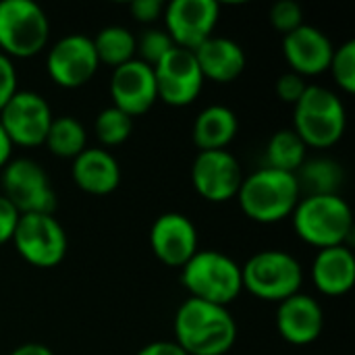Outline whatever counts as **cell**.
Returning a JSON list of instances; mask_svg holds the SVG:
<instances>
[{
  "label": "cell",
  "mask_w": 355,
  "mask_h": 355,
  "mask_svg": "<svg viewBox=\"0 0 355 355\" xmlns=\"http://www.w3.org/2000/svg\"><path fill=\"white\" fill-rule=\"evenodd\" d=\"M175 343L187 355H225L237 341V322L225 306L185 300L175 314Z\"/></svg>",
  "instance_id": "1"
},
{
  "label": "cell",
  "mask_w": 355,
  "mask_h": 355,
  "mask_svg": "<svg viewBox=\"0 0 355 355\" xmlns=\"http://www.w3.org/2000/svg\"><path fill=\"white\" fill-rule=\"evenodd\" d=\"M237 200L250 220L275 225L293 214L302 191L295 175L262 166L250 177H243Z\"/></svg>",
  "instance_id": "2"
},
{
  "label": "cell",
  "mask_w": 355,
  "mask_h": 355,
  "mask_svg": "<svg viewBox=\"0 0 355 355\" xmlns=\"http://www.w3.org/2000/svg\"><path fill=\"white\" fill-rule=\"evenodd\" d=\"M297 237L318 250L349 245L354 212L341 196H302L293 214Z\"/></svg>",
  "instance_id": "3"
},
{
  "label": "cell",
  "mask_w": 355,
  "mask_h": 355,
  "mask_svg": "<svg viewBox=\"0 0 355 355\" xmlns=\"http://www.w3.org/2000/svg\"><path fill=\"white\" fill-rule=\"evenodd\" d=\"M347 127V112L339 96L322 85H308L293 106V131L306 148L324 150L335 146Z\"/></svg>",
  "instance_id": "4"
},
{
  "label": "cell",
  "mask_w": 355,
  "mask_h": 355,
  "mask_svg": "<svg viewBox=\"0 0 355 355\" xmlns=\"http://www.w3.org/2000/svg\"><path fill=\"white\" fill-rule=\"evenodd\" d=\"M181 283L193 300L225 308L243 291L241 266L231 256L216 250H198L181 268Z\"/></svg>",
  "instance_id": "5"
},
{
  "label": "cell",
  "mask_w": 355,
  "mask_h": 355,
  "mask_svg": "<svg viewBox=\"0 0 355 355\" xmlns=\"http://www.w3.org/2000/svg\"><path fill=\"white\" fill-rule=\"evenodd\" d=\"M243 291L262 302L281 304L300 293L304 268L295 256L283 250H262L241 266Z\"/></svg>",
  "instance_id": "6"
},
{
  "label": "cell",
  "mask_w": 355,
  "mask_h": 355,
  "mask_svg": "<svg viewBox=\"0 0 355 355\" xmlns=\"http://www.w3.org/2000/svg\"><path fill=\"white\" fill-rule=\"evenodd\" d=\"M50 35L44 8L31 0H0V52L12 58L40 54Z\"/></svg>",
  "instance_id": "7"
},
{
  "label": "cell",
  "mask_w": 355,
  "mask_h": 355,
  "mask_svg": "<svg viewBox=\"0 0 355 355\" xmlns=\"http://www.w3.org/2000/svg\"><path fill=\"white\" fill-rule=\"evenodd\" d=\"M2 196L19 214H54L58 206L56 191L48 173L31 158H12L2 171Z\"/></svg>",
  "instance_id": "8"
},
{
  "label": "cell",
  "mask_w": 355,
  "mask_h": 355,
  "mask_svg": "<svg viewBox=\"0 0 355 355\" xmlns=\"http://www.w3.org/2000/svg\"><path fill=\"white\" fill-rule=\"evenodd\" d=\"M12 245L17 254L35 268H54L67 256V233L54 214H21Z\"/></svg>",
  "instance_id": "9"
},
{
  "label": "cell",
  "mask_w": 355,
  "mask_h": 355,
  "mask_svg": "<svg viewBox=\"0 0 355 355\" xmlns=\"http://www.w3.org/2000/svg\"><path fill=\"white\" fill-rule=\"evenodd\" d=\"M100 60L94 42L85 33H69L60 37L46 54V73L58 87L77 89L92 81Z\"/></svg>",
  "instance_id": "10"
},
{
  "label": "cell",
  "mask_w": 355,
  "mask_h": 355,
  "mask_svg": "<svg viewBox=\"0 0 355 355\" xmlns=\"http://www.w3.org/2000/svg\"><path fill=\"white\" fill-rule=\"evenodd\" d=\"M52 119L54 114L46 98L31 89H19L0 110V125L4 127L12 146L21 148L42 146Z\"/></svg>",
  "instance_id": "11"
},
{
  "label": "cell",
  "mask_w": 355,
  "mask_h": 355,
  "mask_svg": "<svg viewBox=\"0 0 355 355\" xmlns=\"http://www.w3.org/2000/svg\"><path fill=\"white\" fill-rule=\"evenodd\" d=\"M164 31L177 48L193 52L208 37L220 19V6L214 0H173L164 4Z\"/></svg>",
  "instance_id": "12"
},
{
  "label": "cell",
  "mask_w": 355,
  "mask_h": 355,
  "mask_svg": "<svg viewBox=\"0 0 355 355\" xmlns=\"http://www.w3.org/2000/svg\"><path fill=\"white\" fill-rule=\"evenodd\" d=\"M154 77L158 100L173 108L193 104L206 81L193 52L177 46L154 67Z\"/></svg>",
  "instance_id": "13"
},
{
  "label": "cell",
  "mask_w": 355,
  "mask_h": 355,
  "mask_svg": "<svg viewBox=\"0 0 355 355\" xmlns=\"http://www.w3.org/2000/svg\"><path fill=\"white\" fill-rule=\"evenodd\" d=\"M191 183L206 202L225 204L237 198L243 183V171L229 150L200 152L191 164Z\"/></svg>",
  "instance_id": "14"
},
{
  "label": "cell",
  "mask_w": 355,
  "mask_h": 355,
  "mask_svg": "<svg viewBox=\"0 0 355 355\" xmlns=\"http://www.w3.org/2000/svg\"><path fill=\"white\" fill-rule=\"evenodd\" d=\"M198 229L181 212L160 214L150 229V248L154 256L171 268H183L198 254Z\"/></svg>",
  "instance_id": "15"
},
{
  "label": "cell",
  "mask_w": 355,
  "mask_h": 355,
  "mask_svg": "<svg viewBox=\"0 0 355 355\" xmlns=\"http://www.w3.org/2000/svg\"><path fill=\"white\" fill-rule=\"evenodd\" d=\"M110 98L112 106L131 119L146 114L158 102L154 69L137 58L119 69H112Z\"/></svg>",
  "instance_id": "16"
},
{
  "label": "cell",
  "mask_w": 355,
  "mask_h": 355,
  "mask_svg": "<svg viewBox=\"0 0 355 355\" xmlns=\"http://www.w3.org/2000/svg\"><path fill=\"white\" fill-rule=\"evenodd\" d=\"M333 52L335 46L329 35L314 25L304 23L295 31L283 35V56L291 71L304 79L327 73Z\"/></svg>",
  "instance_id": "17"
},
{
  "label": "cell",
  "mask_w": 355,
  "mask_h": 355,
  "mask_svg": "<svg viewBox=\"0 0 355 355\" xmlns=\"http://www.w3.org/2000/svg\"><path fill=\"white\" fill-rule=\"evenodd\" d=\"M277 331L291 345H310L324 331V310L318 300L295 293L277 308Z\"/></svg>",
  "instance_id": "18"
},
{
  "label": "cell",
  "mask_w": 355,
  "mask_h": 355,
  "mask_svg": "<svg viewBox=\"0 0 355 355\" xmlns=\"http://www.w3.org/2000/svg\"><path fill=\"white\" fill-rule=\"evenodd\" d=\"M193 56L204 79L214 83H233L243 75L248 64L243 48L235 40L220 35L208 37L193 50Z\"/></svg>",
  "instance_id": "19"
},
{
  "label": "cell",
  "mask_w": 355,
  "mask_h": 355,
  "mask_svg": "<svg viewBox=\"0 0 355 355\" xmlns=\"http://www.w3.org/2000/svg\"><path fill=\"white\" fill-rule=\"evenodd\" d=\"M312 283L327 297H341L355 285V256L349 245L318 250L312 262Z\"/></svg>",
  "instance_id": "20"
},
{
  "label": "cell",
  "mask_w": 355,
  "mask_h": 355,
  "mask_svg": "<svg viewBox=\"0 0 355 355\" xmlns=\"http://www.w3.org/2000/svg\"><path fill=\"white\" fill-rule=\"evenodd\" d=\"M75 185L89 196H108L121 183L119 160L102 148H85L71 166Z\"/></svg>",
  "instance_id": "21"
},
{
  "label": "cell",
  "mask_w": 355,
  "mask_h": 355,
  "mask_svg": "<svg viewBox=\"0 0 355 355\" xmlns=\"http://www.w3.org/2000/svg\"><path fill=\"white\" fill-rule=\"evenodd\" d=\"M239 131V119L237 114L223 104L206 106L193 123V144L200 152H212V150H227V146L235 139Z\"/></svg>",
  "instance_id": "22"
},
{
  "label": "cell",
  "mask_w": 355,
  "mask_h": 355,
  "mask_svg": "<svg viewBox=\"0 0 355 355\" xmlns=\"http://www.w3.org/2000/svg\"><path fill=\"white\" fill-rule=\"evenodd\" d=\"M302 196H339L345 173L343 166L333 158H312L302 164L295 173Z\"/></svg>",
  "instance_id": "23"
},
{
  "label": "cell",
  "mask_w": 355,
  "mask_h": 355,
  "mask_svg": "<svg viewBox=\"0 0 355 355\" xmlns=\"http://www.w3.org/2000/svg\"><path fill=\"white\" fill-rule=\"evenodd\" d=\"M100 64L119 69L131 62L137 54V37L123 25H108L92 37Z\"/></svg>",
  "instance_id": "24"
},
{
  "label": "cell",
  "mask_w": 355,
  "mask_h": 355,
  "mask_svg": "<svg viewBox=\"0 0 355 355\" xmlns=\"http://www.w3.org/2000/svg\"><path fill=\"white\" fill-rule=\"evenodd\" d=\"M44 146L58 158L75 160L87 148V131L75 116H54Z\"/></svg>",
  "instance_id": "25"
},
{
  "label": "cell",
  "mask_w": 355,
  "mask_h": 355,
  "mask_svg": "<svg viewBox=\"0 0 355 355\" xmlns=\"http://www.w3.org/2000/svg\"><path fill=\"white\" fill-rule=\"evenodd\" d=\"M308 148L293 129H279L266 144V166L295 175L308 160Z\"/></svg>",
  "instance_id": "26"
},
{
  "label": "cell",
  "mask_w": 355,
  "mask_h": 355,
  "mask_svg": "<svg viewBox=\"0 0 355 355\" xmlns=\"http://www.w3.org/2000/svg\"><path fill=\"white\" fill-rule=\"evenodd\" d=\"M131 131H133V119L114 106L100 110V114L96 116V123H94V133L100 139V144L106 148L125 144L129 139Z\"/></svg>",
  "instance_id": "27"
},
{
  "label": "cell",
  "mask_w": 355,
  "mask_h": 355,
  "mask_svg": "<svg viewBox=\"0 0 355 355\" xmlns=\"http://www.w3.org/2000/svg\"><path fill=\"white\" fill-rule=\"evenodd\" d=\"M175 48L171 35L164 31V27H148L139 37H137V52L141 62L150 64L152 69Z\"/></svg>",
  "instance_id": "28"
},
{
  "label": "cell",
  "mask_w": 355,
  "mask_h": 355,
  "mask_svg": "<svg viewBox=\"0 0 355 355\" xmlns=\"http://www.w3.org/2000/svg\"><path fill=\"white\" fill-rule=\"evenodd\" d=\"M329 71L335 79V83L345 92L355 94V42L349 40L335 48Z\"/></svg>",
  "instance_id": "29"
},
{
  "label": "cell",
  "mask_w": 355,
  "mask_h": 355,
  "mask_svg": "<svg viewBox=\"0 0 355 355\" xmlns=\"http://www.w3.org/2000/svg\"><path fill=\"white\" fill-rule=\"evenodd\" d=\"M268 21L277 31L287 35L304 25V10L295 0H279L270 6Z\"/></svg>",
  "instance_id": "30"
},
{
  "label": "cell",
  "mask_w": 355,
  "mask_h": 355,
  "mask_svg": "<svg viewBox=\"0 0 355 355\" xmlns=\"http://www.w3.org/2000/svg\"><path fill=\"white\" fill-rule=\"evenodd\" d=\"M306 87H308L306 79L302 75L293 73V71H287L277 79V96H279V100L285 102V104H291V106H295L300 102Z\"/></svg>",
  "instance_id": "31"
},
{
  "label": "cell",
  "mask_w": 355,
  "mask_h": 355,
  "mask_svg": "<svg viewBox=\"0 0 355 355\" xmlns=\"http://www.w3.org/2000/svg\"><path fill=\"white\" fill-rule=\"evenodd\" d=\"M19 92L17 87V69L8 56L0 52V110L6 106V102Z\"/></svg>",
  "instance_id": "32"
},
{
  "label": "cell",
  "mask_w": 355,
  "mask_h": 355,
  "mask_svg": "<svg viewBox=\"0 0 355 355\" xmlns=\"http://www.w3.org/2000/svg\"><path fill=\"white\" fill-rule=\"evenodd\" d=\"M129 10H131V17L135 21H139L144 25H152L158 19H162L164 4L160 0H133Z\"/></svg>",
  "instance_id": "33"
},
{
  "label": "cell",
  "mask_w": 355,
  "mask_h": 355,
  "mask_svg": "<svg viewBox=\"0 0 355 355\" xmlns=\"http://www.w3.org/2000/svg\"><path fill=\"white\" fill-rule=\"evenodd\" d=\"M19 216L21 214L15 210V206L0 193V245L8 243L12 239Z\"/></svg>",
  "instance_id": "34"
},
{
  "label": "cell",
  "mask_w": 355,
  "mask_h": 355,
  "mask_svg": "<svg viewBox=\"0 0 355 355\" xmlns=\"http://www.w3.org/2000/svg\"><path fill=\"white\" fill-rule=\"evenodd\" d=\"M135 355H187L175 341H154L141 347Z\"/></svg>",
  "instance_id": "35"
},
{
  "label": "cell",
  "mask_w": 355,
  "mask_h": 355,
  "mask_svg": "<svg viewBox=\"0 0 355 355\" xmlns=\"http://www.w3.org/2000/svg\"><path fill=\"white\" fill-rule=\"evenodd\" d=\"M12 141L8 139V135H6V131H4V127L0 125V171L12 160Z\"/></svg>",
  "instance_id": "36"
},
{
  "label": "cell",
  "mask_w": 355,
  "mask_h": 355,
  "mask_svg": "<svg viewBox=\"0 0 355 355\" xmlns=\"http://www.w3.org/2000/svg\"><path fill=\"white\" fill-rule=\"evenodd\" d=\"M8 355H54V352L42 343H25V345H19L17 349H12Z\"/></svg>",
  "instance_id": "37"
}]
</instances>
